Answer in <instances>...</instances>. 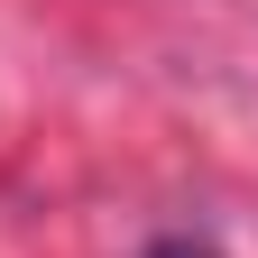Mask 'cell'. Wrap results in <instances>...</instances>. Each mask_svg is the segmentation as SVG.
Here are the masks:
<instances>
[{
    "label": "cell",
    "mask_w": 258,
    "mask_h": 258,
    "mask_svg": "<svg viewBox=\"0 0 258 258\" xmlns=\"http://www.w3.org/2000/svg\"><path fill=\"white\" fill-rule=\"evenodd\" d=\"M148 258H212V249H203V240H157Z\"/></svg>",
    "instance_id": "6da1fadb"
}]
</instances>
